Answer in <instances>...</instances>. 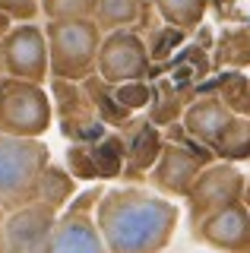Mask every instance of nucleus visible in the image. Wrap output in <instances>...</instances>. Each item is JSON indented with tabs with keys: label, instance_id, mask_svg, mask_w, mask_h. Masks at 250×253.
<instances>
[{
	"label": "nucleus",
	"instance_id": "nucleus-1",
	"mask_svg": "<svg viewBox=\"0 0 250 253\" xmlns=\"http://www.w3.org/2000/svg\"><path fill=\"white\" fill-rule=\"evenodd\" d=\"M177 206L143 187H114L101 193L95 225L108 253H168L177 231Z\"/></svg>",
	"mask_w": 250,
	"mask_h": 253
},
{
	"label": "nucleus",
	"instance_id": "nucleus-2",
	"mask_svg": "<svg viewBox=\"0 0 250 253\" xmlns=\"http://www.w3.org/2000/svg\"><path fill=\"white\" fill-rule=\"evenodd\" d=\"M48 38V67L51 79L60 83H85L95 76L98 67V47L101 32L95 19H70V22H48L44 26Z\"/></svg>",
	"mask_w": 250,
	"mask_h": 253
},
{
	"label": "nucleus",
	"instance_id": "nucleus-3",
	"mask_svg": "<svg viewBox=\"0 0 250 253\" xmlns=\"http://www.w3.org/2000/svg\"><path fill=\"white\" fill-rule=\"evenodd\" d=\"M48 165L51 152L42 139L0 133V206L6 215L35 203L38 180L48 171Z\"/></svg>",
	"mask_w": 250,
	"mask_h": 253
},
{
	"label": "nucleus",
	"instance_id": "nucleus-4",
	"mask_svg": "<svg viewBox=\"0 0 250 253\" xmlns=\"http://www.w3.org/2000/svg\"><path fill=\"white\" fill-rule=\"evenodd\" d=\"M54 121V105L44 85L0 76V133L42 139Z\"/></svg>",
	"mask_w": 250,
	"mask_h": 253
},
{
	"label": "nucleus",
	"instance_id": "nucleus-5",
	"mask_svg": "<svg viewBox=\"0 0 250 253\" xmlns=\"http://www.w3.org/2000/svg\"><path fill=\"white\" fill-rule=\"evenodd\" d=\"M152 73V60L146 51V42L136 32H114L101 38L98 47V67L95 76L111 89L121 85H136Z\"/></svg>",
	"mask_w": 250,
	"mask_h": 253
},
{
	"label": "nucleus",
	"instance_id": "nucleus-6",
	"mask_svg": "<svg viewBox=\"0 0 250 253\" xmlns=\"http://www.w3.org/2000/svg\"><path fill=\"white\" fill-rule=\"evenodd\" d=\"M247 174H241L238 165L231 162H212L206 165L200 174V180L193 184L190 196H187V212H190V225H200L209 215L222 212L225 206L244 200Z\"/></svg>",
	"mask_w": 250,
	"mask_h": 253
},
{
	"label": "nucleus",
	"instance_id": "nucleus-7",
	"mask_svg": "<svg viewBox=\"0 0 250 253\" xmlns=\"http://www.w3.org/2000/svg\"><path fill=\"white\" fill-rule=\"evenodd\" d=\"M206 165H212L209 149H190V146H181V142H165L159 152V162L149 171V184L162 196L187 200Z\"/></svg>",
	"mask_w": 250,
	"mask_h": 253
},
{
	"label": "nucleus",
	"instance_id": "nucleus-8",
	"mask_svg": "<svg viewBox=\"0 0 250 253\" xmlns=\"http://www.w3.org/2000/svg\"><path fill=\"white\" fill-rule=\"evenodd\" d=\"M98 200H101V190H89L70 209L60 212L48 253H108L105 241H101V231L95 225Z\"/></svg>",
	"mask_w": 250,
	"mask_h": 253
},
{
	"label": "nucleus",
	"instance_id": "nucleus-9",
	"mask_svg": "<svg viewBox=\"0 0 250 253\" xmlns=\"http://www.w3.org/2000/svg\"><path fill=\"white\" fill-rule=\"evenodd\" d=\"M3 63H6V76L22 79V83L44 85L51 79L44 29L35 26V22H19V26H13V32L3 38Z\"/></svg>",
	"mask_w": 250,
	"mask_h": 253
},
{
	"label": "nucleus",
	"instance_id": "nucleus-10",
	"mask_svg": "<svg viewBox=\"0 0 250 253\" xmlns=\"http://www.w3.org/2000/svg\"><path fill=\"white\" fill-rule=\"evenodd\" d=\"M57 215L60 212L42 203L10 212L3 218V253H48Z\"/></svg>",
	"mask_w": 250,
	"mask_h": 253
},
{
	"label": "nucleus",
	"instance_id": "nucleus-11",
	"mask_svg": "<svg viewBox=\"0 0 250 253\" xmlns=\"http://www.w3.org/2000/svg\"><path fill=\"white\" fill-rule=\"evenodd\" d=\"M193 237L200 244L222 253H250V212L244 203H231L206 221L193 225Z\"/></svg>",
	"mask_w": 250,
	"mask_h": 253
},
{
	"label": "nucleus",
	"instance_id": "nucleus-12",
	"mask_svg": "<svg viewBox=\"0 0 250 253\" xmlns=\"http://www.w3.org/2000/svg\"><path fill=\"white\" fill-rule=\"evenodd\" d=\"M234 111L228 101L215 98V95H206V98H197L190 108L184 111V130L190 133L200 146H206L209 152L215 149V142L222 139V133L228 130V124L234 121Z\"/></svg>",
	"mask_w": 250,
	"mask_h": 253
},
{
	"label": "nucleus",
	"instance_id": "nucleus-13",
	"mask_svg": "<svg viewBox=\"0 0 250 253\" xmlns=\"http://www.w3.org/2000/svg\"><path fill=\"white\" fill-rule=\"evenodd\" d=\"M143 13V0H101L95 13V26L101 35H114V32H133Z\"/></svg>",
	"mask_w": 250,
	"mask_h": 253
},
{
	"label": "nucleus",
	"instance_id": "nucleus-14",
	"mask_svg": "<svg viewBox=\"0 0 250 253\" xmlns=\"http://www.w3.org/2000/svg\"><path fill=\"white\" fill-rule=\"evenodd\" d=\"M152 6L171 29H184V32L197 29L206 16V0H152Z\"/></svg>",
	"mask_w": 250,
	"mask_h": 253
},
{
	"label": "nucleus",
	"instance_id": "nucleus-15",
	"mask_svg": "<svg viewBox=\"0 0 250 253\" xmlns=\"http://www.w3.org/2000/svg\"><path fill=\"white\" fill-rule=\"evenodd\" d=\"M212 152L218 155V162H231V165L241 162V158H250V117H234Z\"/></svg>",
	"mask_w": 250,
	"mask_h": 253
},
{
	"label": "nucleus",
	"instance_id": "nucleus-16",
	"mask_svg": "<svg viewBox=\"0 0 250 253\" xmlns=\"http://www.w3.org/2000/svg\"><path fill=\"white\" fill-rule=\"evenodd\" d=\"M70 196H73V177H70L67 171H60V168H54V165H48V171H44L42 180H38L35 203L51 206L54 212H60Z\"/></svg>",
	"mask_w": 250,
	"mask_h": 253
},
{
	"label": "nucleus",
	"instance_id": "nucleus-17",
	"mask_svg": "<svg viewBox=\"0 0 250 253\" xmlns=\"http://www.w3.org/2000/svg\"><path fill=\"white\" fill-rule=\"evenodd\" d=\"M101 0H42V16L48 22H70V19H95Z\"/></svg>",
	"mask_w": 250,
	"mask_h": 253
},
{
	"label": "nucleus",
	"instance_id": "nucleus-18",
	"mask_svg": "<svg viewBox=\"0 0 250 253\" xmlns=\"http://www.w3.org/2000/svg\"><path fill=\"white\" fill-rule=\"evenodd\" d=\"M0 13L13 22H35L42 16V0H0Z\"/></svg>",
	"mask_w": 250,
	"mask_h": 253
},
{
	"label": "nucleus",
	"instance_id": "nucleus-19",
	"mask_svg": "<svg viewBox=\"0 0 250 253\" xmlns=\"http://www.w3.org/2000/svg\"><path fill=\"white\" fill-rule=\"evenodd\" d=\"M70 168H73V174H80V177H98V168H95V158H92V149H85V146L70 149Z\"/></svg>",
	"mask_w": 250,
	"mask_h": 253
},
{
	"label": "nucleus",
	"instance_id": "nucleus-20",
	"mask_svg": "<svg viewBox=\"0 0 250 253\" xmlns=\"http://www.w3.org/2000/svg\"><path fill=\"white\" fill-rule=\"evenodd\" d=\"M10 32H13V19H10L6 13H0V42H3V38L10 35Z\"/></svg>",
	"mask_w": 250,
	"mask_h": 253
},
{
	"label": "nucleus",
	"instance_id": "nucleus-21",
	"mask_svg": "<svg viewBox=\"0 0 250 253\" xmlns=\"http://www.w3.org/2000/svg\"><path fill=\"white\" fill-rule=\"evenodd\" d=\"M3 218H6V212H3V206H0V253H3Z\"/></svg>",
	"mask_w": 250,
	"mask_h": 253
},
{
	"label": "nucleus",
	"instance_id": "nucleus-22",
	"mask_svg": "<svg viewBox=\"0 0 250 253\" xmlns=\"http://www.w3.org/2000/svg\"><path fill=\"white\" fill-rule=\"evenodd\" d=\"M241 203H244V206H247V212H250V177H247V187H244V200H241Z\"/></svg>",
	"mask_w": 250,
	"mask_h": 253
},
{
	"label": "nucleus",
	"instance_id": "nucleus-23",
	"mask_svg": "<svg viewBox=\"0 0 250 253\" xmlns=\"http://www.w3.org/2000/svg\"><path fill=\"white\" fill-rule=\"evenodd\" d=\"M0 76H6V63H3V42H0Z\"/></svg>",
	"mask_w": 250,
	"mask_h": 253
}]
</instances>
